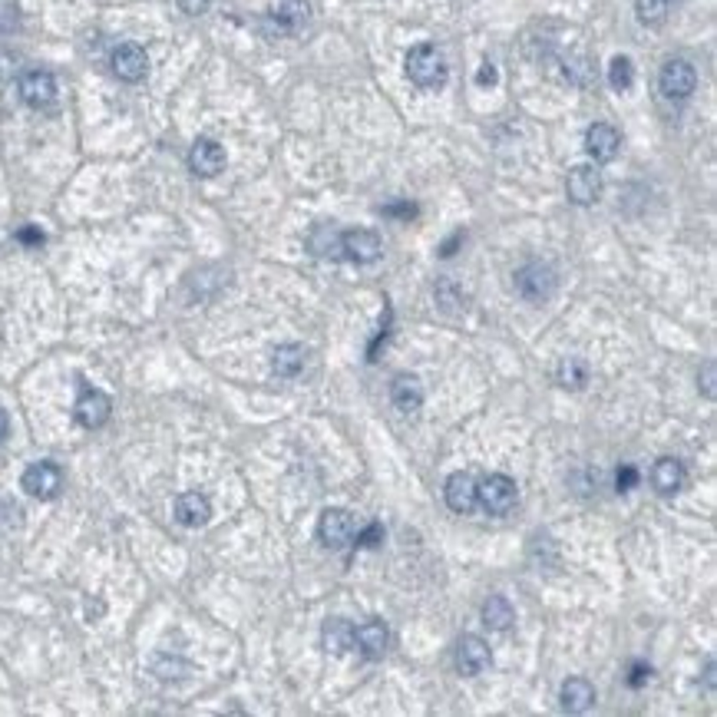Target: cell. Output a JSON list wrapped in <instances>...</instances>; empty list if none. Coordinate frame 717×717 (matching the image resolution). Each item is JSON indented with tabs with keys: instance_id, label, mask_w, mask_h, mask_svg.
Returning <instances> with one entry per match:
<instances>
[{
	"instance_id": "1",
	"label": "cell",
	"mask_w": 717,
	"mask_h": 717,
	"mask_svg": "<svg viewBox=\"0 0 717 717\" xmlns=\"http://www.w3.org/2000/svg\"><path fill=\"white\" fill-rule=\"evenodd\" d=\"M406 77L420 90H440L447 83V60L433 44H416L406 53Z\"/></svg>"
},
{
	"instance_id": "2",
	"label": "cell",
	"mask_w": 717,
	"mask_h": 717,
	"mask_svg": "<svg viewBox=\"0 0 717 717\" xmlns=\"http://www.w3.org/2000/svg\"><path fill=\"white\" fill-rule=\"evenodd\" d=\"M519 500V490H516V480L502 473L486 476L483 483H476V506H483L490 516H506V512L516 506Z\"/></svg>"
},
{
	"instance_id": "3",
	"label": "cell",
	"mask_w": 717,
	"mask_h": 717,
	"mask_svg": "<svg viewBox=\"0 0 717 717\" xmlns=\"http://www.w3.org/2000/svg\"><path fill=\"white\" fill-rule=\"evenodd\" d=\"M555 269L553 265H545V261H529L522 269L516 271V291L526 298V301H545V298H553L555 291Z\"/></svg>"
},
{
	"instance_id": "4",
	"label": "cell",
	"mask_w": 717,
	"mask_h": 717,
	"mask_svg": "<svg viewBox=\"0 0 717 717\" xmlns=\"http://www.w3.org/2000/svg\"><path fill=\"white\" fill-rule=\"evenodd\" d=\"M20 486H24V493L34 496V500H57L60 490H63V473H60L57 463L40 459V463H34V467L24 469Z\"/></svg>"
},
{
	"instance_id": "5",
	"label": "cell",
	"mask_w": 717,
	"mask_h": 717,
	"mask_svg": "<svg viewBox=\"0 0 717 717\" xmlns=\"http://www.w3.org/2000/svg\"><path fill=\"white\" fill-rule=\"evenodd\" d=\"M381 235L371 232V228H351V232H341V258L354 261V265H371V261L381 258Z\"/></svg>"
},
{
	"instance_id": "6",
	"label": "cell",
	"mask_w": 717,
	"mask_h": 717,
	"mask_svg": "<svg viewBox=\"0 0 717 717\" xmlns=\"http://www.w3.org/2000/svg\"><path fill=\"white\" fill-rule=\"evenodd\" d=\"M354 516L347 510H324L318 519V539L328 549H347V545L354 543Z\"/></svg>"
},
{
	"instance_id": "7",
	"label": "cell",
	"mask_w": 717,
	"mask_h": 717,
	"mask_svg": "<svg viewBox=\"0 0 717 717\" xmlns=\"http://www.w3.org/2000/svg\"><path fill=\"white\" fill-rule=\"evenodd\" d=\"M658 87L668 100H688V96L698 90V69L688 60H668L661 67V77H658Z\"/></svg>"
},
{
	"instance_id": "8",
	"label": "cell",
	"mask_w": 717,
	"mask_h": 717,
	"mask_svg": "<svg viewBox=\"0 0 717 717\" xmlns=\"http://www.w3.org/2000/svg\"><path fill=\"white\" fill-rule=\"evenodd\" d=\"M17 90H20V100L26 106H34V110H47V106L57 103V79L47 69H26L24 77H20Z\"/></svg>"
},
{
	"instance_id": "9",
	"label": "cell",
	"mask_w": 717,
	"mask_h": 717,
	"mask_svg": "<svg viewBox=\"0 0 717 717\" xmlns=\"http://www.w3.org/2000/svg\"><path fill=\"white\" fill-rule=\"evenodd\" d=\"M565 195L572 206H592L602 195V173L596 165H575L565 179Z\"/></svg>"
},
{
	"instance_id": "10",
	"label": "cell",
	"mask_w": 717,
	"mask_h": 717,
	"mask_svg": "<svg viewBox=\"0 0 717 717\" xmlns=\"http://www.w3.org/2000/svg\"><path fill=\"white\" fill-rule=\"evenodd\" d=\"M490 665H493V651H490V645H486L480 635H463V638L457 641V668H459V674L476 678V674H483Z\"/></svg>"
},
{
	"instance_id": "11",
	"label": "cell",
	"mask_w": 717,
	"mask_h": 717,
	"mask_svg": "<svg viewBox=\"0 0 717 717\" xmlns=\"http://www.w3.org/2000/svg\"><path fill=\"white\" fill-rule=\"evenodd\" d=\"M225 163H228V156H225L222 142H216V139H195L189 149V169L199 179H212V175H218L225 169Z\"/></svg>"
},
{
	"instance_id": "12",
	"label": "cell",
	"mask_w": 717,
	"mask_h": 717,
	"mask_svg": "<svg viewBox=\"0 0 717 717\" xmlns=\"http://www.w3.org/2000/svg\"><path fill=\"white\" fill-rule=\"evenodd\" d=\"M110 414H112V400L106 397L103 390H93V387L83 390L79 400H77V406H73L77 424L87 427V430H100V427L110 420Z\"/></svg>"
},
{
	"instance_id": "13",
	"label": "cell",
	"mask_w": 717,
	"mask_h": 717,
	"mask_svg": "<svg viewBox=\"0 0 717 717\" xmlns=\"http://www.w3.org/2000/svg\"><path fill=\"white\" fill-rule=\"evenodd\" d=\"M112 73L122 79V83H139L146 79L149 73V57L139 44H120L112 50Z\"/></svg>"
},
{
	"instance_id": "14",
	"label": "cell",
	"mask_w": 717,
	"mask_h": 717,
	"mask_svg": "<svg viewBox=\"0 0 717 717\" xmlns=\"http://www.w3.org/2000/svg\"><path fill=\"white\" fill-rule=\"evenodd\" d=\"M618 146H622V136H618V130L615 126H608V122H592L585 132V153L596 163H612L615 156H618Z\"/></svg>"
},
{
	"instance_id": "15",
	"label": "cell",
	"mask_w": 717,
	"mask_h": 717,
	"mask_svg": "<svg viewBox=\"0 0 717 717\" xmlns=\"http://www.w3.org/2000/svg\"><path fill=\"white\" fill-rule=\"evenodd\" d=\"M308 20H311V4L308 0H281L278 10L269 17V24L278 37H288V34H298Z\"/></svg>"
},
{
	"instance_id": "16",
	"label": "cell",
	"mask_w": 717,
	"mask_h": 717,
	"mask_svg": "<svg viewBox=\"0 0 717 717\" xmlns=\"http://www.w3.org/2000/svg\"><path fill=\"white\" fill-rule=\"evenodd\" d=\"M447 506L453 512H473L476 510V480L469 473H453L447 480Z\"/></svg>"
},
{
	"instance_id": "17",
	"label": "cell",
	"mask_w": 717,
	"mask_h": 717,
	"mask_svg": "<svg viewBox=\"0 0 717 717\" xmlns=\"http://www.w3.org/2000/svg\"><path fill=\"white\" fill-rule=\"evenodd\" d=\"M559 701H562V711H569V714H585V711L596 704V688H592L588 678H569V681L562 684Z\"/></svg>"
},
{
	"instance_id": "18",
	"label": "cell",
	"mask_w": 717,
	"mask_h": 717,
	"mask_svg": "<svg viewBox=\"0 0 717 717\" xmlns=\"http://www.w3.org/2000/svg\"><path fill=\"white\" fill-rule=\"evenodd\" d=\"M354 645H357V651H361L364 658H371V661L384 658V651H387V645H390L387 625L367 622V625H361V628H354Z\"/></svg>"
},
{
	"instance_id": "19",
	"label": "cell",
	"mask_w": 717,
	"mask_h": 717,
	"mask_svg": "<svg viewBox=\"0 0 717 717\" xmlns=\"http://www.w3.org/2000/svg\"><path fill=\"white\" fill-rule=\"evenodd\" d=\"M390 400H394V406H397L400 414H416L424 406V387H420V381H416L414 374H400V377H394Z\"/></svg>"
},
{
	"instance_id": "20",
	"label": "cell",
	"mask_w": 717,
	"mask_h": 717,
	"mask_svg": "<svg viewBox=\"0 0 717 717\" xmlns=\"http://www.w3.org/2000/svg\"><path fill=\"white\" fill-rule=\"evenodd\" d=\"M321 645L334 658L347 655V651L354 648V625L344 622V618H328L324 628H321Z\"/></svg>"
},
{
	"instance_id": "21",
	"label": "cell",
	"mask_w": 717,
	"mask_h": 717,
	"mask_svg": "<svg viewBox=\"0 0 717 717\" xmlns=\"http://www.w3.org/2000/svg\"><path fill=\"white\" fill-rule=\"evenodd\" d=\"M651 486H655L661 496H674L681 493L684 486V463L674 457H661L651 469Z\"/></svg>"
},
{
	"instance_id": "22",
	"label": "cell",
	"mask_w": 717,
	"mask_h": 717,
	"mask_svg": "<svg viewBox=\"0 0 717 717\" xmlns=\"http://www.w3.org/2000/svg\"><path fill=\"white\" fill-rule=\"evenodd\" d=\"M175 519L189 529L206 526L208 519H212V502H208L202 493H182L179 500H175Z\"/></svg>"
},
{
	"instance_id": "23",
	"label": "cell",
	"mask_w": 717,
	"mask_h": 717,
	"mask_svg": "<svg viewBox=\"0 0 717 717\" xmlns=\"http://www.w3.org/2000/svg\"><path fill=\"white\" fill-rule=\"evenodd\" d=\"M304 361H308V351L301 344H278L275 354H271V371L278 377H298Z\"/></svg>"
},
{
	"instance_id": "24",
	"label": "cell",
	"mask_w": 717,
	"mask_h": 717,
	"mask_svg": "<svg viewBox=\"0 0 717 717\" xmlns=\"http://www.w3.org/2000/svg\"><path fill=\"white\" fill-rule=\"evenodd\" d=\"M516 622V608L510 606L506 596H490V602L483 606V625L493 631H510Z\"/></svg>"
},
{
	"instance_id": "25",
	"label": "cell",
	"mask_w": 717,
	"mask_h": 717,
	"mask_svg": "<svg viewBox=\"0 0 717 717\" xmlns=\"http://www.w3.org/2000/svg\"><path fill=\"white\" fill-rule=\"evenodd\" d=\"M308 248L321 258H341V232H337L334 225H318L308 238Z\"/></svg>"
},
{
	"instance_id": "26",
	"label": "cell",
	"mask_w": 717,
	"mask_h": 717,
	"mask_svg": "<svg viewBox=\"0 0 717 717\" xmlns=\"http://www.w3.org/2000/svg\"><path fill=\"white\" fill-rule=\"evenodd\" d=\"M555 381L565 390H582L588 384V364L582 357H565L555 371Z\"/></svg>"
},
{
	"instance_id": "27",
	"label": "cell",
	"mask_w": 717,
	"mask_h": 717,
	"mask_svg": "<svg viewBox=\"0 0 717 717\" xmlns=\"http://www.w3.org/2000/svg\"><path fill=\"white\" fill-rule=\"evenodd\" d=\"M608 83H612L615 93L631 90V83H635V63H631L628 57H615V60L608 63Z\"/></svg>"
},
{
	"instance_id": "28",
	"label": "cell",
	"mask_w": 717,
	"mask_h": 717,
	"mask_svg": "<svg viewBox=\"0 0 717 717\" xmlns=\"http://www.w3.org/2000/svg\"><path fill=\"white\" fill-rule=\"evenodd\" d=\"M635 17L645 26L665 24L668 17V0H635Z\"/></svg>"
},
{
	"instance_id": "29",
	"label": "cell",
	"mask_w": 717,
	"mask_h": 717,
	"mask_svg": "<svg viewBox=\"0 0 717 717\" xmlns=\"http://www.w3.org/2000/svg\"><path fill=\"white\" fill-rule=\"evenodd\" d=\"M565 77H569V83H575V87H588L592 83V77H596V69H592V63L585 60V57H565Z\"/></svg>"
},
{
	"instance_id": "30",
	"label": "cell",
	"mask_w": 717,
	"mask_h": 717,
	"mask_svg": "<svg viewBox=\"0 0 717 717\" xmlns=\"http://www.w3.org/2000/svg\"><path fill=\"white\" fill-rule=\"evenodd\" d=\"M635 486H638V469L631 467V463H622L618 473H615V490H618V493H628Z\"/></svg>"
},
{
	"instance_id": "31",
	"label": "cell",
	"mask_w": 717,
	"mask_h": 717,
	"mask_svg": "<svg viewBox=\"0 0 717 717\" xmlns=\"http://www.w3.org/2000/svg\"><path fill=\"white\" fill-rule=\"evenodd\" d=\"M384 543V526L381 522H371V526L364 529L361 536H357V549H374V545H381Z\"/></svg>"
},
{
	"instance_id": "32",
	"label": "cell",
	"mask_w": 717,
	"mask_h": 717,
	"mask_svg": "<svg viewBox=\"0 0 717 717\" xmlns=\"http://www.w3.org/2000/svg\"><path fill=\"white\" fill-rule=\"evenodd\" d=\"M17 242H20V245H30V248H40V245L47 242V235L40 232L37 225H24V228L17 232Z\"/></svg>"
},
{
	"instance_id": "33",
	"label": "cell",
	"mask_w": 717,
	"mask_h": 717,
	"mask_svg": "<svg viewBox=\"0 0 717 717\" xmlns=\"http://www.w3.org/2000/svg\"><path fill=\"white\" fill-rule=\"evenodd\" d=\"M381 212H384V216H390V218H414L416 216V206H414V202H397V206H384Z\"/></svg>"
},
{
	"instance_id": "34",
	"label": "cell",
	"mask_w": 717,
	"mask_h": 717,
	"mask_svg": "<svg viewBox=\"0 0 717 717\" xmlns=\"http://www.w3.org/2000/svg\"><path fill=\"white\" fill-rule=\"evenodd\" d=\"M496 77H500V73H496L493 63H483L480 73H476V83H480V87H496Z\"/></svg>"
},
{
	"instance_id": "35",
	"label": "cell",
	"mask_w": 717,
	"mask_h": 717,
	"mask_svg": "<svg viewBox=\"0 0 717 717\" xmlns=\"http://www.w3.org/2000/svg\"><path fill=\"white\" fill-rule=\"evenodd\" d=\"M648 678H651V665H635V668H631L628 684H631V688H641V684L648 681Z\"/></svg>"
},
{
	"instance_id": "36",
	"label": "cell",
	"mask_w": 717,
	"mask_h": 717,
	"mask_svg": "<svg viewBox=\"0 0 717 717\" xmlns=\"http://www.w3.org/2000/svg\"><path fill=\"white\" fill-rule=\"evenodd\" d=\"M182 14H189V17H199V14H206L208 0H179Z\"/></svg>"
},
{
	"instance_id": "37",
	"label": "cell",
	"mask_w": 717,
	"mask_h": 717,
	"mask_svg": "<svg viewBox=\"0 0 717 717\" xmlns=\"http://www.w3.org/2000/svg\"><path fill=\"white\" fill-rule=\"evenodd\" d=\"M704 397L714 400V361L704 364Z\"/></svg>"
},
{
	"instance_id": "38",
	"label": "cell",
	"mask_w": 717,
	"mask_h": 717,
	"mask_svg": "<svg viewBox=\"0 0 717 717\" xmlns=\"http://www.w3.org/2000/svg\"><path fill=\"white\" fill-rule=\"evenodd\" d=\"M459 242H463V232H457L453 238H447V245H440V258H453Z\"/></svg>"
},
{
	"instance_id": "39",
	"label": "cell",
	"mask_w": 717,
	"mask_h": 717,
	"mask_svg": "<svg viewBox=\"0 0 717 717\" xmlns=\"http://www.w3.org/2000/svg\"><path fill=\"white\" fill-rule=\"evenodd\" d=\"M7 427H10V424H7V414H4V410H0V443L7 440Z\"/></svg>"
},
{
	"instance_id": "40",
	"label": "cell",
	"mask_w": 717,
	"mask_h": 717,
	"mask_svg": "<svg viewBox=\"0 0 717 717\" xmlns=\"http://www.w3.org/2000/svg\"><path fill=\"white\" fill-rule=\"evenodd\" d=\"M708 688H714V661H708Z\"/></svg>"
}]
</instances>
